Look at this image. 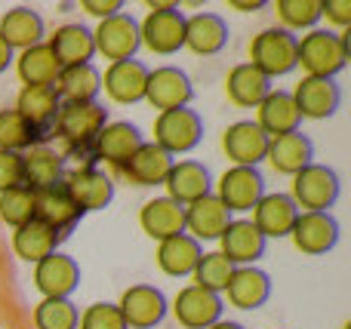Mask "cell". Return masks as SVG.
Masks as SVG:
<instances>
[{"label": "cell", "mask_w": 351, "mask_h": 329, "mask_svg": "<svg viewBox=\"0 0 351 329\" xmlns=\"http://www.w3.org/2000/svg\"><path fill=\"white\" fill-rule=\"evenodd\" d=\"M108 123V108L99 102H62L53 133L65 142L71 154H93L99 133Z\"/></svg>", "instance_id": "cell-1"}, {"label": "cell", "mask_w": 351, "mask_h": 329, "mask_svg": "<svg viewBox=\"0 0 351 329\" xmlns=\"http://www.w3.org/2000/svg\"><path fill=\"white\" fill-rule=\"evenodd\" d=\"M167 197L179 207H191L194 200L213 194V176L200 160H179L164 179Z\"/></svg>", "instance_id": "cell-15"}, {"label": "cell", "mask_w": 351, "mask_h": 329, "mask_svg": "<svg viewBox=\"0 0 351 329\" xmlns=\"http://www.w3.org/2000/svg\"><path fill=\"white\" fill-rule=\"evenodd\" d=\"M200 256V244L188 234H179V237H170V240H160L158 246V268L164 271L167 277H191L194 268H197Z\"/></svg>", "instance_id": "cell-37"}, {"label": "cell", "mask_w": 351, "mask_h": 329, "mask_svg": "<svg viewBox=\"0 0 351 329\" xmlns=\"http://www.w3.org/2000/svg\"><path fill=\"white\" fill-rule=\"evenodd\" d=\"M194 98V83L182 68L176 65H164L148 71V83H145V102L152 108L164 111H176V108H188V102Z\"/></svg>", "instance_id": "cell-9"}, {"label": "cell", "mask_w": 351, "mask_h": 329, "mask_svg": "<svg viewBox=\"0 0 351 329\" xmlns=\"http://www.w3.org/2000/svg\"><path fill=\"white\" fill-rule=\"evenodd\" d=\"M265 160L274 166V172L280 176H296L308 163H315V145L305 133H287L268 139V154Z\"/></svg>", "instance_id": "cell-26"}, {"label": "cell", "mask_w": 351, "mask_h": 329, "mask_svg": "<svg viewBox=\"0 0 351 329\" xmlns=\"http://www.w3.org/2000/svg\"><path fill=\"white\" fill-rule=\"evenodd\" d=\"M225 157L234 166H259L268 154V135L256 120H237L222 135Z\"/></svg>", "instance_id": "cell-16"}, {"label": "cell", "mask_w": 351, "mask_h": 329, "mask_svg": "<svg viewBox=\"0 0 351 329\" xmlns=\"http://www.w3.org/2000/svg\"><path fill=\"white\" fill-rule=\"evenodd\" d=\"M231 222V213L222 207L216 194H206L200 200H194L191 207H185V234L200 240H219L222 231L228 228Z\"/></svg>", "instance_id": "cell-28"}, {"label": "cell", "mask_w": 351, "mask_h": 329, "mask_svg": "<svg viewBox=\"0 0 351 329\" xmlns=\"http://www.w3.org/2000/svg\"><path fill=\"white\" fill-rule=\"evenodd\" d=\"M142 43L158 55H173L185 47V16L179 6L173 10H158L148 12L145 22L139 25Z\"/></svg>", "instance_id": "cell-12"}, {"label": "cell", "mask_w": 351, "mask_h": 329, "mask_svg": "<svg viewBox=\"0 0 351 329\" xmlns=\"http://www.w3.org/2000/svg\"><path fill=\"white\" fill-rule=\"evenodd\" d=\"M0 219L12 228L34 219V191H28L25 185H19V188H12V191H3V194H0Z\"/></svg>", "instance_id": "cell-43"}, {"label": "cell", "mask_w": 351, "mask_h": 329, "mask_svg": "<svg viewBox=\"0 0 351 329\" xmlns=\"http://www.w3.org/2000/svg\"><path fill=\"white\" fill-rule=\"evenodd\" d=\"M296 215H299V207L293 203L290 194H265L259 203L253 207V225L256 231L262 234L265 240L271 237H290L293 225H296Z\"/></svg>", "instance_id": "cell-24"}, {"label": "cell", "mask_w": 351, "mask_h": 329, "mask_svg": "<svg viewBox=\"0 0 351 329\" xmlns=\"http://www.w3.org/2000/svg\"><path fill=\"white\" fill-rule=\"evenodd\" d=\"M117 311H121L127 329H154L160 320L167 317L170 305H167V295L160 293L152 283H136L117 302Z\"/></svg>", "instance_id": "cell-8"}, {"label": "cell", "mask_w": 351, "mask_h": 329, "mask_svg": "<svg viewBox=\"0 0 351 329\" xmlns=\"http://www.w3.org/2000/svg\"><path fill=\"white\" fill-rule=\"evenodd\" d=\"M65 179V157L49 145H34L22 151V185L28 191H47Z\"/></svg>", "instance_id": "cell-19"}, {"label": "cell", "mask_w": 351, "mask_h": 329, "mask_svg": "<svg viewBox=\"0 0 351 329\" xmlns=\"http://www.w3.org/2000/svg\"><path fill=\"white\" fill-rule=\"evenodd\" d=\"M65 194L77 203L80 213H93V209H105L114 200V179L105 176L96 166H80L74 172H65L62 179Z\"/></svg>", "instance_id": "cell-10"}, {"label": "cell", "mask_w": 351, "mask_h": 329, "mask_svg": "<svg viewBox=\"0 0 351 329\" xmlns=\"http://www.w3.org/2000/svg\"><path fill=\"white\" fill-rule=\"evenodd\" d=\"M284 31H311L321 22V0H278Z\"/></svg>", "instance_id": "cell-42"}, {"label": "cell", "mask_w": 351, "mask_h": 329, "mask_svg": "<svg viewBox=\"0 0 351 329\" xmlns=\"http://www.w3.org/2000/svg\"><path fill=\"white\" fill-rule=\"evenodd\" d=\"M342 194L339 172L333 166L324 163H308L302 172L293 176V203L302 207L299 213H330Z\"/></svg>", "instance_id": "cell-3"}, {"label": "cell", "mask_w": 351, "mask_h": 329, "mask_svg": "<svg viewBox=\"0 0 351 329\" xmlns=\"http://www.w3.org/2000/svg\"><path fill=\"white\" fill-rule=\"evenodd\" d=\"M333 22L336 28H348L351 25V0H321V18Z\"/></svg>", "instance_id": "cell-46"}, {"label": "cell", "mask_w": 351, "mask_h": 329, "mask_svg": "<svg viewBox=\"0 0 351 329\" xmlns=\"http://www.w3.org/2000/svg\"><path fill=\"white\" fill-rule=\"evenodd\" d=\"M296 49H299L296 34H290V31H284V28H265L250 43V65L259 68L268 80L284 77V74L299 68Z\"/></svg>", "instance_id": "cell-4"}, {"label": "cell", "mask_w": 351, "mask_h": 329, "mask_svg": "<svg viewBox=\"0 0 351 329\" xmlns=\"http://www.w3.org/2000/svg\"><path fill=\"white\" fill-rule=\"evenodd\" d=\"M339 222L330 213H299L290 237L305 256H327L339 244Z\"/></svg>", "instance_id": "cell-11"}, {"label": "cell", "mask_w": 351, "mask_h": 329, "mask_svg": "<svg viewBox=\"0 0 351 329\" xmlns=\"http://www.w3.org/2000/svg\"><path fill=\"white\" fill-rule=\"evenodd\" d=\"M34 145H43V139L28 127V120H25L16 108L0 111V151L22 154Z\"/></svg>", "instance_id": "cell-39"}, {"label": "cell", "mask_w": 351, "mask_h": 329, "mask_svg": "<svg viewBox=\"0 0 351 329\" xmlns=\"http://www.w3.org/2000/svg\"><path fill=\"white\" fill-rule=\"evenodd\" d=\"M16 71L25 86H53L62 74V65L47 43H37L16 55Z\"/></svg>", "instance_id": "cell-36"}, {"label": "cell", "mask_w": 351, "mask_h": 329, "mask_svg": "<svg viewBox=\"0 0 351 329\" xmlns=\"http://www.w3.org/2000/svg\"><path fill=\"white\" fill-rule=\"evenodd\" d=\"M231 274H234V265H231L222 252H204L191 277H194V287H200V289H206V293H216L219 295V293H225Z\"/></svg>", "instance_id": "cell-40"}, {"label": "cell", "mask_w": 351, "mask_h": 329, "mask_svg": "<svg viewBox=\"0 0 351 329\" xmlns=\"http://www.w3.org/2000/svg\"><path fill=\"white\" fill-rule=\"evenodd\" d=\"M225 295H228V302L234 308H241V311H256V308H262L271 299V277H268L265 271L253 268V265L234 268L228 287H225Z\"/></svg>", "instance_id": "cell-30"}, {"label": "cell", "mask_w": 351, "mask_h": 329, "mask_svg": "<svg viewBox=\"0 0 351 329\" xmlns=\"http://www.w3.org/2000/svg\"><path fill=\"white\" fill-rule=\"evenodd\" d=\"M219 244H222L219 252H222L234 268H247V265L259 262V259L265 256L268 240L256 231V225L250 219H231L228 228L222 231V237H219Z\"/></svg>", "instance_id": "cell-20"}, {"label": "cell", "mask_w": 351, "mask_h": 329, "mask_svg": "<svg viewBox=\"0 0 351 329\" xmlns=\"http://www.w3.org/2000/svg\"><path fill=\"white\" fill-rule=\"evenodd\" d=\"M16 111L28 120V127L34 129L40 139H47V135H53L56 117H59V111H62V98L53 86H25V90L19 92Z\"/></svg>", "instance_id": "cell-23"}, {"label": "cell", "mask_w": 351, "mask_h": 329, "mask_svg": "<svg viewBox=\"0 0 351 329\" xmlns=\"http://www.w3.org/2000/svg\"><path fill=\"white\" fill-rule=\"evenodd\" d=\"M293 102H296L299 117H308V120H327L339 111L342 105V90L336 80L327 77H302V83L296 86V92H290Z\"/></svg>", "instance_id": "cell-14"}, {"label": "cell", "mask_w": 351, "mask_h": 329, "mask_svg": "<svg viewBox=\"0 0 351 329\" xmlns=\"http://www.w3.org/2000/svg\"><path fill=\"white\" fill-rule=\"evenodd\" d=\"M93 43H96V53H102L111 62L136 59V53L142 47L139 22L130 12H117L111 18H102L99 28L93 31Z\"/></svg>", "instance_id": "cell-6"}, {"label": "cell", "mask_w": 351, "mask_h": 329, "mask_svg": "<svg viewBox=\"0 0 351 329\" xmlns=\"http://www.w3.org/2000/svg\"><path fill=\"white\" fill-rule=\"evenodd\" d=\"M84 6L90 16H99V18H111L117 12H123V0H84Z\"/></svg>", "instance_id": "cell-47"}, {"label": "cell", "mask_w": 351, "mask_h": 329, "mask_svg": "<svg viewBox=\"0 0 351 329\" xmlns=\"http://www.w3.org/2000/svg\"><path fill=\"white\" fill-rule=\"evenodd\" d=\"M34 287L43 299H71L80 287V265L71 256L53 252L34 265Z\"/></svg>", "instance_id": "cell-13"}, {"label": "cell", "mask_w": 351, "mask_h": 329, "mask_svg": "<svg viewBox=\"0 0 351 329\" xmlns=\"http://www.w3.org/2000/svg\"><path fill=\"white\" fill-rule=\"evenodd\" d=\"M34 219L43 222L47 228H53L62 240L77 228V222L84 219V213L77 209V203L65 194L62 185L56 188H47V191H37L34 194Z\"/></svg>", "instance_id": "cell-21"}, {"label": "cell", "mask_w": 351, "mask_h": 329, "mask_svg": "<svg viewBox=\"0 0 351 329\" xmlns=\"http://www.w3.org/2000/svg\"><path fill=\"white\" fill-rule=\"evenodd\" d=\"M222 299L216 293H206L200 287H185L179 289L173 302V314L185 329H210L213 324L222 320Z\"/></svg>", "instance_id": "cell-17"}, {"label": "cell", "mask_w": 351, "mask_h": 329, "mask_svg": "<svg viewBox=\"0 0 351 329\" xmlns=\"http://www.w3.org/2000/svg\"><path fill=\"white\" fill-rule=\"evenodd\" d=\"M145 83H148V68L139 59L111 62L108 71L102 74V90L117 105L145 102Z\"/></svg>", "instance_id": "cell-18"}, {"label": "cell", "mask_w": 351, "mask_h": 329, "mask_svg": "<svg viewBox=\"0 0 351 329\" xmlns=\"http://www.w3.org/2000/svg\"><path fill=\"white\" fill-rule=\"evenodd\" d=\"M77 329H127V324H123L117 305H111V302H96V305H90L80 314Z\"/></svg>", "instance_id": "cell-44"}, {"label": "cell", "mask_w": 351, "mask_h": 329, "mask_svg": "<svg viewBox=\"0 0 351 329\" xmlns=\"http://www.w3.org/2000/svg\"><path fill=\"white\" fill-rule=\"evenodd\" d=\"M53 90L59 92L62 102H96V96L102 92V71L93 62L90 65L62 68Z\"/></svg>", "instance_id": "cell-38"}, {"label": "cell", "mask_w": 351, "mask_h": 329, "mask_svg": "<svg viewBox=\"0 0 351 329\" xmlns=\"http://www.w3.org/2000/svg\"><path fill=\"white\" fill-rule=\"evenodd\" d=\"M210 329H243V326L234 324V320H219V324H213Z\"/></svg>", "instance_id": "cell-50"}, {"label": "cell", "mask_w": 351, "mask_h": 329, "mask_svg": "<svg viewBox=\"0 0 351 329\" xmlns=\"http://www.w3.org/2000/svg\"><path fill=\"white\" fill-rule=\"evenodd\" d=\"M204 142V120L194 108L164 111L154 120V145H160L170 157L188 154Z\"/></svg>", "instance_id": "cell-5"}, {"label": "cell", "mask_w": 351, "mask_h": 329, "mask_svg": "<svg viewBox=\"0 0 351 329\" xmlns=\"http://www.w3.org/2000/svg\"><path fill=\"white\" fill-rule=\"evenodd\" d=\"M225 92H228V98L237 108H259L262 98L271 92V80L259 68L250 65V62H241L225 77Z\"/></svg>", "instance_id": "cell-34"}, {"label": "cell", "mask_w": 351, "mask_h": 329, "mask_svg": "<svg viewBox=\"0 0 351 329\" xmlns=\"http://www.w3.org/2000/svg\"><path fill=\"white\" fill-rule=\"evenodd\" d=\"M0 37L3 43L12 49V53H22V49H31L37 43H43V18L37 16L31 6H12V10L3 12L0 18Z\"/></svg>", "instance_id": "cell-32"}, {"label": "cell", "mask_w": 351, "mask_h": 329, "mask_svg": "<svg viewBox=\"0 0 351 329\" xmlns=\"http://www.w3.org/2000/svg\"><path fill=\"white\" fill-rule=\"evenodd\" d=\"M228 22L219 12H194L185 18V47L194 55H216L228 47Z\"/></svg>", "instance_id": "cell-25"}, {"label": "cell", "mask_w": 351, "mask_h": 329, "mask_svg": "<svg viewBox=\"0 0 351 329\" xmlns=\"http://www.w3.org/2000/svg\"><path fill=\"white\" fill-rule=\"evenodd\" d=\"M139 225L152 240H170L185 234V207L173 203L170 197H154L139 209Z\"/></svg>", "instance_id": "cell-29"}, {"label": "cell", "mask_w": 351, "mask_h": 329, "mask_svg": "<svg viewBox=\"0 0 351 329\" xmlns=\"http://www.w3.org/2000/svg\"><path fill=\"white\" fill-rule=\"evenodd\" d=\"M59 244H62L59 234L37 219L25 222V225H19L16 231H12V252H16L22 262H31V265L43 262V259L53 256V252H59Z\"/></svg>", "instance_id": "cell-35"}, {"label": "cell", "mask_w": 351, "mask_h": 329, "mask_svg": "<svg viewBox=\"0 0 351 329\" xmlns=\"http://www.w3.org/2000/svg\"><path fill=\"white\" fill-rule=\"evenodd\" d=\"M80 308L71 299H43L34 308V329H77Z\"/></svg>", "instance_id": "cell-41"}, {"label": "cell", "mask_w": 351, "mask_h": 329, "mask_svg": "<svg viewBox=\"0 0 351 329\" xmlns=\"http://www.w3.org/2000/svg\"><path fill=\"white\" fill-rule=\"evenodd\" d=\"M296 62L305 68V77L333 80L348 65V34H333L324 28H311L299 40Z\"/></svg>", "instance_id": "cell-2"}, {"label": "cell", "mask_w": 351, "mask_h": 329, "mask_svg": "<svg viewBox=\"0 0 351 329\" xmlns=\"http://www.w3.org/2000/svg\"><path fill=\"white\" fill-rule=\"evenodd\" d=\"M216 197L228 213H247L265 197V176L259 166H231L219 179Z\"/></svg>", "instance_id": "cell-7"}, {"label": "cell", "mask_w": 351, "mask_h": 329, "mask_svg": "<svg viewBox=\"0 0 351 329\" xmlns=\"http://www.w3.org/2000/svg\"><path fill=\"white\" fill-rule=\"evenodd\" d=\"M12 62H16V53H12V49L3 43V37H0V74H3Z\"/></svg>", "instance_id": "cell-48"}, {"label": "cell", "mask_w": 351, "mask_h": 329, "mask_svg": "<svg viewBox=\"0 0 351 329\" xmlns=\"http://www.w3.org/2000/svg\"><path fill=\"white\" fill-rule=\"evenodd\" d=\"M256 123H259V129L268 135V139H274V135L299 133L302 117H299L296 102H293L290 92L271 90L265 98H262L259 108H256Z\"/></svg>", "instance_id": "cell-27"}, {"label": "cell", "mask_w": 351, "mask_h": 329, "mask_svg": "<svg viewBox=\"0 0 351 329\" xmlns=\"http://www.w3.org/2000/svg\"><path fill=\"white\" fill-rule=\"evenodd\" d=\"M56 53L62 68H74V65H90L96 55V43H93V31L86 25H62L56 28V34L47 43Z\"/></svg>", "instance_id": "cell-31"}, {"label": "cell", "mask_w": 351, "mask_h": 329, "mask_svg": "<svg viewBox=\"0 0 351 329\" xmlns=\"http://www.w3.org/2000/svg\"><path fill=\"white\" fill-rule=\"evenodd\" d=\"M22 185V154L0 151V194Z\"/></svg>", "instance_id": "cell-45"}, {"label": "cell", "mask_w": 351, "mask_h": 329, "mask_svg": "<svg viewBox=\"0 0 351 329\" xmlns=\"http://www.w3.org/2000/svg\"><path fill=\"white\" fill-rule=\"evenodd\" d=\"M231 10H241V12H256V10H262L265 6V0H253V3H241V0H231Z\"/></svg>", "instance_id": "cell-49"}, {"label": "cell", "mask_w": 351, "mask_h": 329, "mask_svg": "<svg viewBox=\"0 0 351 329\" xmlns=\"http://www.w3.org/2000/svg\"><path fill=\"white\" fill-rule=\"evenodd\" d=\"M142 129L130 120H114L105 123V129L99 133L96 145H93V160H105L111 166H123L136 151L142 148Z\"/></svg>", "instance_id": "cell-22"}, {"label": "cell", "mask_w": 351, "mask_h": 329, "mask_svg": "<svg viewBox=\"0 0 351 329\" xmlns=\"http://www.w3.org/2000/svg\"><path fill=\"white\" fill-rule=\"evenodd\" d=\"M173 163L176 160L160 145H154V142H142V148L121 166V170L127 172L133 185L152 188V185H164V179H167V172L173 170Z\"/></svg>", "instance_id": "cell-33"}]
</instances>
